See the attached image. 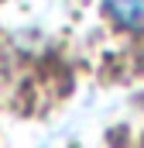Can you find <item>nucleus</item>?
Returning a JSON list of instances; mask_svg holds the SVG:
<instances>
[{"instance_id":"obj_1","label":"nucleus","mask_w":144,"mask_h":148,"mask_svg":"<svg viewBox=\"0 0 144 148\" xmlns=\"http://www.w3.org/2000/svg\"><path fill=\"white\" fill-rule=\"evenodd\" d=\"M110 21H117L127 31H144V0H103Z\"/></svg>"}]
</instances>
